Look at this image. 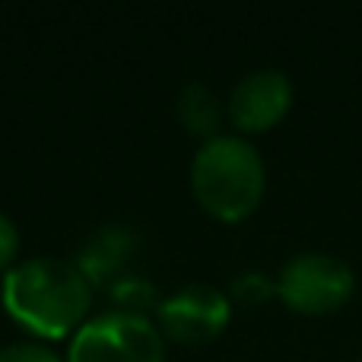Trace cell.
<instances>
[{
  "label": "cell",
  "mask_w": 362,
  "mask_h": 362,
  "mask_svg": "<svg viewBox=\"0 0 362 362\" xmlns=\"http://www.w3.org/2000/svg\"><path fill=\"white\" fill-rule=\"evenodd\" d=\"M4 305L38 337H64L83 327L93 305V283L83 276L76 261L29 257L6 274Z\"/></svg>",
  "instance_id": "obj_1"
},
{
  "label": "cell",
  "mask_w": 362,
  "mask_h": 362,
  "mask_svg": "<svg viewBox=\"0 0 362 362\" xmlns=\"http://www.w3.org/2000/svg\"><path fill=\"white\" fill-rule=\"evenodd\" d=\"M261 153L235 134H216L197 150L191 163V187L197 204L210 216L238 223L257 210L264 197Z\"/></svg>",
  "instance_id": "obj_2"
},
{
  "label": "cell",
  "mask_w": 362,
  "mask_h": 362,
  "mask_svg": "<svg viewBox=\"0 0 362 362\" xmlns=\"http://www.w3.org/2000/svg\"><path fill=\"white\" fill-rule=\"evenodd\" d=\"M67 362H165V337L150 318L108 312L74 334Z\"/></svg>",
  "instance_id": "obj_3"
},
{
  "label": "cell",
  "mask_w": 362,
  "mask_h": 362,
  "mask_svg": "<svg viewBox=\"0 0 362 362\" xmlns=\"http://www.w3.org/2000/svg\"><path fill=\"white\" fill-rule=\"evenodd\" d=\"M356 289L350 264H344L334 255H296L289 264H283L276 276V296L289 312L299 315H331L350 302Z\"/></svg>",
  "instance_id": "obj_4"
},
{
  "label": "cell",
  "mask_w": 362,
  "mask_h": 362,
  "mask_svg": "<svg viewBox=\"0 0 362 362\" xmlns=\"http://www.w3.org/2000/svg\"><path fill=\"white\" fill-rule=\"evenodd\" d=\"M229 296L216 286L194 283V286L178 289L175 296L159 302L156 308V327L163 337L178 340V344H206L219 337L229 325Z\"/></svg>",
  "instance_id": "obj_5"
},
{
  "label": "cell",
  "mask_w": 362,
  "mask_h": 362,
  "mask_svg": "<svg viewBox=\"0 0 362 362\" xmlns=\"http://www.w3.org/2000/svg\"><path fill=\"white\" fill-rule=\"evenodd\" d=\"M293 105V83L280 70H255L242 76L229 95V121L245 134H261L280 124Z\"/></svg>",
  "instance_id": "obj_6"
},
{
  "label": "cell",
  "mask_w": 362,
  "mask_h": 362,
  "mask_svg": "<svg viewBox=\"0 0 362 362\" xmlns=\"http://www.w3.org/2000/svg\"><path fill=\"white\" fill-rule=\"evenodd\" d=\"M137 232L131 226H102L80 248L76 267L93 286L112 289L118 280L131 276V264L137 257Z\"/></svg>",
  "instance_id": "obj_7"
},
{
  "label": "cell",
  "mask_w": 362,
  "mask_h": 362,
  "mask_svg": "<svg viewBox=\"0 0 362 362\" xmlns=\"http://www.w3.org/2000/svg\"><path fill=\"white\" fill-rule=\"evenodd\" d=\"M175 115L181 127L187 134H194V137H204V144L216 137V127L223 121V108H219L216 93L210 86H204V83H187L181 89L175 102Z\"/></svg>",
  "instance_id": "obj_8"
},
{
  "label": "cell",
  "mask_w": 362,
  "mask_h": 362,
  "mask_svg": "<svg viewBox=\"0 0 362 362\" xmlns=\"http://www.w3.org/2000/svg\"><path fill=\"white\" fill-rule=\"evenodd\" d=\"M112 302L118 308L115 312H124V315H140V318H150L153 308H159V299H156V286L144 276L131 274L124 280H118L112 289H108Z\"/></svg>",
  "instance_id": "obj_9"
},
{
  "label": "cell",
  "mask_w": 362,
  "mask_h": 362,
  "mask_svg": "<svg viewBox=\"0 0 362 362\" xmlns=\"http://www.w3.org/2000/svg\"><path fill=\"white\" fill-rule=\"evenodd\" d=\"M232 296H235L238 302H245V305H261L264 299L276 296V280L251 270V274H242L232 280Z\"/></svg>",
  "instance_id": "obj_10"
},
{
  "label": "cell",
  "mask_w": 362,
  "mask_h": 362,
  "mask_svg": "<svg viewBox=\"0 0 362 362\" xmlns=\"http://www.w3.org/2000/svg\"><path fill=\"white\" fill-rule=\"evenodd\" d=\"M0 362H64L57 356L54 350H48V346L42 344H10L0 350Z\"/></svg>",
  "instance_id": "obj_11"
},
{
  "label": "cell",
  "mask_w": 362,
  "mask_h": 362,
  "mask_svg": "<svg viewBox=\"0 0 362 362\" xmlns=\"http://www.w3.org/2000/svg\"><path fill=\"white\" fill-rule=\"evenodd\" d=\"M19 251V232L6 213H0V270L10 267V261Z\"/></svg>",
  "instance_id": "obj_12"
}]
</instances>
